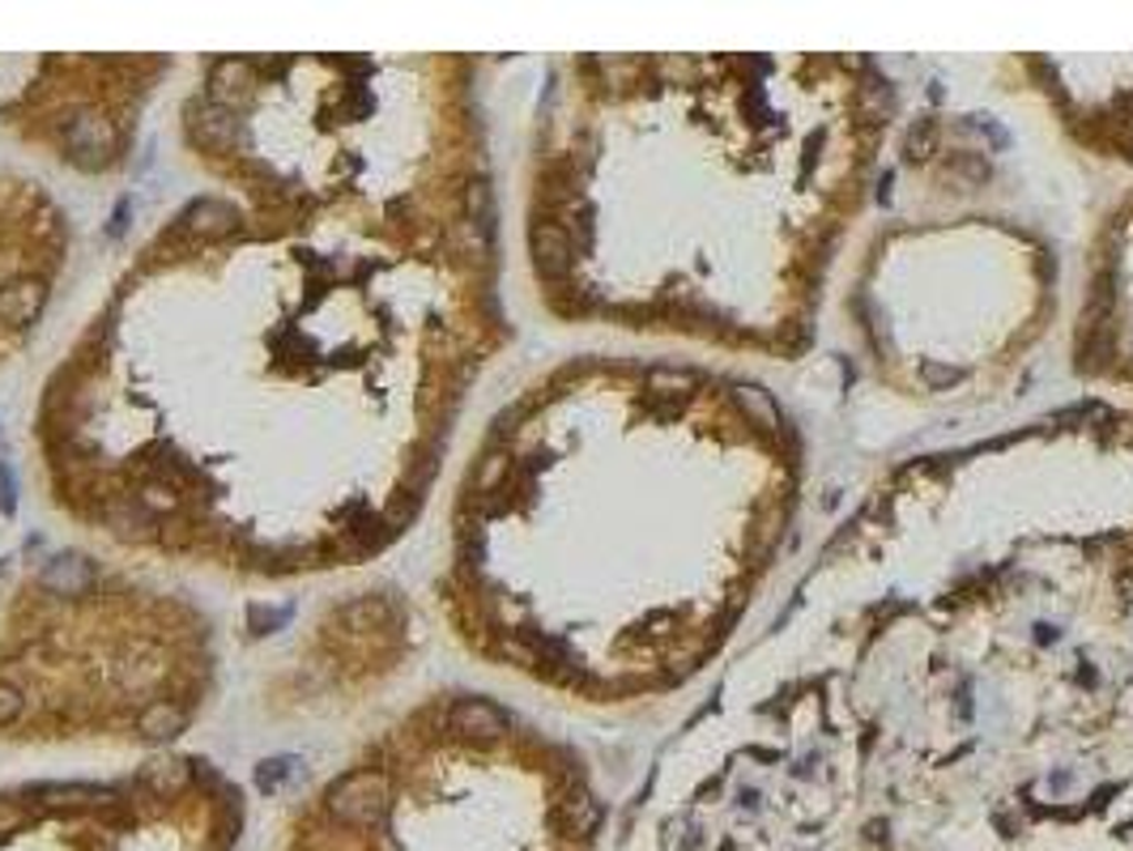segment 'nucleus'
Masks as SVG:
<instances>
[{
    "instance_id": "obj_7",
    "label": "nucleus",
    "mask_w": 1133,
    "mask_h": 851,
    "mask_svg": "<svg viewBox=\"0 0 1133 851\" xmlns=\"http://www.w3.org/2000/svg\"><path fill=\"white\" fill-rule=\"evenodd\" d=\"M533 260L546 277H563L571 269V239L558 226H537L533 230Z\"/></svg>"
},
{
    "instance_id": "obj_5",
    "label": "nucleus",
    "mask_w": 1133,
    "mask_h": 851,
    "mask_svg": "<svg viewBox=\"0 0 1133 851\" xmlns=\"http://www.w3.org/2000/svg\"><path fill=\"white\" fill-rule=\"evenodd\" d=\"M43 588H52L55 596H85L94 588V567L82 553H60L43 571Z\"/></svg>"
},
{
    "instance_id": "obj_25",
    "label": "nucleus",
    "mask_w": 1133,
    "mask_h": 851,
    "mask_svg": "<svg viewBox=\"0 0 1133 851\" xmlns=\"http://www.w3.org/2000/svg\"><path fill=\"white\" fill-rule=\"evenodd\" d=\"M498 477H503V456H491V465L482 468V486H495Z\"/></svg>"
},
{
    "instance_id": "obj_24",
    "label": "nucleus",
    "mask_w": 1133,
    "mask_h": 851,
    "mask_svg": "<svg viewBox=\"0 0 1133 851\" xmlns=\"http://www.w3.org/2000/svg\"><path fill=\"white\" fill-rule=\"evenodd\" d=\"M0 498H4V511H13V477L4 465H0Z\"/></svg>"
},
{
    "instance_id": "obj_13",
    "label": "nucleus",
    "mask_w": 1133,
    "mask_h": 851,
    "mask_svg": "<svg viewBox=\"0 0 1133 851\" xmlns=\"http://www.w3.org/2000/svg\"><path fill=\"white\" fill-rule=\"evenodd\" d=\"M597 822H601V805L593 797H571V800H563V826L571 830V834H593L597 830Z\"/></svg>"
},
{
    "instance_id": "obj_20",
    "label": "nucleus",
    "mask_w": 1133,
    "mask_h": 851,
    "mask_svg": "<svg viewBox=\"0 0 1133 851\" xmlns=\"http://www.w3.org/2000/svg\"><path fill=\"white\" fill-rule=\"evenodd\" d=\"M346 618H350V626H359V631H362V626H375V622H384L388 609L380 601H359L354 609H350V613H346Z\"/></svg>"
},
{
    "instance_id": "obj_11",
    "label": "nucleus",
    "mask_w": 1133,
    "mask_h": 851,
    "mask_svg": "<svg viewBox=\"0 0 1133 851\" xmlns=\"http://www.w3.org/2000/svg\"><path fill=\"white\" fill-rule=\"evenodd\" d=\"M141 779H145L158 797H175V792H184V788H188L193 767H188V762H175V758H171V762L158 758V762H150V767L141 770Z\"/></svg>"
},
{
    "instance_id": "obj_10",
    "label": "nucleus",
    "mask_w": 1133,
    "mask_h": 851,
    "mask_svg": "<svg viewBox=\"0 0 1133 851\" xmlns=\"http://www.w3.org/2000/svg\"><path fill=\"white\" fill-rule=\"evenodd\" d=\"M209 85H214V103H222V107H226V98H244V94H248L251 64H248V60H218V64H214V77H209Z\"/></svg>"
},
{
    "instance_id": "obj_15",
    "label": "nucleus",
    "mask_w": 1133,
    "mask_h": 851,
    "mask_svg": "<svg viewBox=\"0 0 1133 851\" xmlns=\"http://www.w3.org/2000/svg\"><path fill=\"white\" fill-rule=\"evenodd\" d=\"M39 797L48 800V805H94V800H107L111 792L107 788H78V783H69V788H39Z\"/></svg>"
},
{
    "instance_id": "obj_16",
    "label": "nucleus",
    "mask_w": 1133,
    "mask_h": 851,
    "mask_svg": "<svg viewBox=\"0 0 1133 851\" xmlns=\"http://www.w3.org/2000/svg\"><path fill=\"white\" fill-rule=\"evenodd\" d=\"M295 758H265L260 767H256V783L265 788V792H274V788H281L290 775H295Z\"/></svg>"
},
{
    "instance_id": "obj_14",
    "label": "nucleus",
    "mask_w": 1133,
    "mask_h": 851,
    "mask_svg": "<svg viewBox=\"0 0 1133 851\" xmlns=\"http://www.w3.org/2000/svg\"><path fill=\"white\" fill-rule=\"evenodd\" d=\"M738 401H742L750 417H759L768 430H775V426H780V409H775L772 396H768L763 387H738Z\"/></svg>"
},
{
    "instance_id": "obj_23",
    "label": "nucleus",
    "mask_w": 1133,
    "mask_h": 851,
    "mask_svg": "<svg viewBox=\"0 0 1133 851\" xmlns=\"http://www.w3.org/2000/svg\"><path fill=\"white\" fill-rule=\"evenodd\" d=\"M141 502H145V507H154V511H163V507L171 511V507H175V495H171V490H163V486H150Z\"/></svg>"
},
{
    "instance_id": "obj_1",
    "label": "nucleus",
    "mask_w": 1133,
    "mask_h": 851,
    "mask_svg": "<svg viewBox=\"0 0 1133 851\" xmlns=\"http://www.w3.org/2000/svg\"><path fill=\"white\" fill-rule=\"evenodd\" d=\"M329 813L346 826H375L388 813V779L375 770L346 775L329 792Z\"/></svg>"
},
{
    "instance_id": "obj_17",
    "label": "nucleus",
    "mask_w": 1133,
    "mask_h": 851,
    "mask_svg": "<svg viewBox=\"0 0 1133 851\" xmlns=\"http://www.w3.org/2000/svg\"><path fill=\"white\" fill-rule=\"evenodd\" d=\"M652 392H661V396H682V392H691L694 387V375L687 371H652Z\"/></svg>"
},
{
    "instance_id": "obj_2",
    "label": "nucleus",
    "mask_w": 1133,
    "mask_h": 851,
    "mask_svg": "<svg viewBox=\"0 0 1133 851\" xmlns=\"http://www.w3.org/2000/svg\"><path fill=\"white\" fill-rule=\"evenodd\" d=\"M447 724H452V733H461V737H473V741H495L507 733V715L498 712L495 703H486V698H461L452 715H447Z\"/></svg>"
},
{
    "instance_id": "obj_21",
    "label": "nucleus",
    "mask_w": 1133,
    "mask_h": 851,
    "mask_svg": "<svg viewBox=\"0 0 1133 851\" xmlns=\"http://www.w3.org/2000/svg\"><path fill=\"white\" fill-rule=\"evenodd\" d=\"M920 375H925V384L929 387H950V384H959V380H964V371H955V366H934V362H929Z\"/></svg>"
},
{
    "instance_id": "obj_9",
    "label": "nucleus",
    "mask_w": 1133,
    "mask_h": 851,
    "mask_svg": "<svg viewBox=\"0 0 1133 851\" xmlns=\"http://www.w3.org/2000/svg\"><path fill=\"white\" fill-rule=\"evenodd\" d=\"M196 137L205 141V145H235L239 137V124H235V111L222 107V103H209V107H200L196 115Z\"/></svg>"
},
{
    "instance_id": "obj_22",
    "label": "nucleus",
    "mask_w": 1133,
    "mask_h": 851,
    "mask_svg": "<svg viewBox=\"0 0 1133 851\" xmlns=\"http://www.w3.org/2000/svg\"><path fill=\"white\" fill-rule=\"evenodd\" d=\"M955 170H959V175H968L971 184H985V179H989V166L980 163V158H959Z\"/></svg>"
},
{
    "instance_id": "obj_6",
    "label": "nucleus",
    "mask_w": 1133,
    "mask_h": 851,
    "mask_svg": "<svg viewBox=\"0 0 1133 851\" xmlns=\"http://www.w3.org/2000/svg\"><path fill=\"white\" fill-rule=\"evenodd\" d=\"M184 226H188L193 235H200V239H222V235H230V230L239 226V214H235L226 200L205 196V200H193V205H188Z\"/></svg>"
},
{
    "instance_id": "obj_4",
    "label": "nucleus",
    "mask_w": 1133,
    "mask_h": 851,
    "mask_svg": "<svg viewBox=\"0 0 1133 851\" xmlns=\"http://www.w3.org/2000/svg\"><path fill=\"white\" fill-rule=\"evenodd\" d=\"M43 302H48V286L34 281V277H22V281H13V286L0 290V320L22 329L30 320H39Z\"/></svg>"
},
{
    "instance_id": "obj_18",
    "label": "nucleus",
    "mask_w": 1133,
    "mask_h": 851,
    "mask_svg": "<svg viewBox=\"0 0 1133 851\" xmlns=\"http://www.w3.org/2000/svg\"><path fill=\"white\" fill-rule=\"evenodd\" d=\"M934 133H938L934 120H916L913 124V133H908V158H913V163H920V158L934 149Z\"/></svg>"
},
{
    "instance_id": "obj_8",
    "label": "nucleus",
    "mask_w": 1133,
    "mask_h": 851,
    "mask_svg": "<svg viewBox=\"0 0 1133 851\" xmlns=\"http://www.w3.org/2000/svg\"><path fill=\"white\" fill-rule=\"evenodd\" d=\"M184 724H188V715L184 707H175V703H150L145 712H141V737H150V741H171V737H179L184 733Z\"/></svg>"
},
{
    "instance_id": "obj_3",
    "label": "nucleus",
    "mask_w": 1133,
    "mask_h": 851,
    "mask_svg": "<svg viewBox=\"0 0 1133 851\" xmlns=\"http://www.w3.org/2000/svg\"><path fill=\"white\" fill-rule=\"evenodd\" d=\"M64 145L82 158V163H107L111 145H115V133H111L107 120H99L94 111H82V115H73L69 120V128H64Z\"/></svg>"
},
{
    "instance_id": "obj_12",
    "label": "nucleus",
    "mask_w": 1133,
    "mask_h": 851,
    "mask_svg": "<svg viewBox=\"0 0 1133 851\" xmlns=\"http://www.w3.org/2000/svg\"><path fill=\"white\" fill-rule=\"evenodd\" d=\"M465 209H470V221H473V230L482 235V243H491V235H495V196H491V184H486V179H473L470 184Z\"/></svg>"
},
{
    "instance_id": "obj_19",
    "label": "nucleus",
    "mask_w": 1133,
    "mask_h": 851,
    "mask_svg": "<svg viewBox=\"0 0 1133 851\" xmlns=\"http://www.w3.org/2000/svg\"><path fill=\"white\" fill-rule=\"evenodd\" d=\"M22 707H27L22 689L9 686V682H0V728H4V724H13V719L22 715Z\"/></svg>"
}]
</instances>
